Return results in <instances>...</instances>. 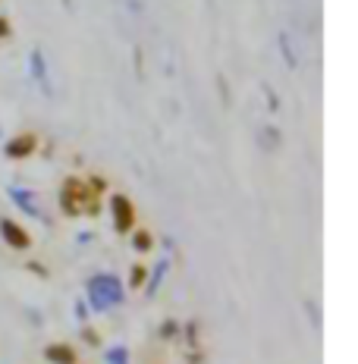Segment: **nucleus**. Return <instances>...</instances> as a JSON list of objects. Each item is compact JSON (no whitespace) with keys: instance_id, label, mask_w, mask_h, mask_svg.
Here are the masks:
<instances>
[{"instance_id":"obj_3","label":"nucleus","mask_w":358,"mask_h":364,"mask_svg":"<svg viewBox=\"0 0 358 364\" xmlns=\"http://www.w3.org/2000/svg\"><path fill=\"white\" fill-rule=\"evenodd\" d=\"M38 148V139H35V135H16V139H13L10 141V145H6V157H16V161H19V157H28V154H32V151Z\"/></svg>"},{"instance_id":"obj_5","label":"nucleus","mask_w":358,"mask_h":364,"mask_svg":"<svg viewBox=\"0 0 358 364\" xmlns=\"http://www.w3.org/2000/svg\"><path fill=\"white\" fill-rule=\"evenodd\" d=\"M48 358L51 361H60V364H73L75 361V352H73V348H66V346H51L48 348Z\"/></svg>"},{"instance_id":"obj_6","label":"nucleus","mask_w":358,"mask_h":364,"mask_svg":"<svg viewBox=\"0 0 358 364\" xmlns=\"http://www.w3.org/2000/svg\"><path fill=\"white\" fill-rule=\"evenodd\" d=\"M135 248H139V252H148V248H151V236H148V232H139V236H135Z\"/></svg>"},{"instance_id":"obj_7","label":"nucleus","mask_w":358,"mask_h":364,"mask_svg":"<svg viewBox=\"0 0 358 364\" xmlns=\"http://www.w3.org/2000/svg\"><path fill=\"white\" fill-rule=\"evenodd\" d=\"M144 279V267H132V286H142Z\"/></svg>"},{"instance_id":"obj_2","label":"nucleus","mask_w":358,"mask_h":364,"mask_svg":"<svg viewBox=\"0 0 358 364\" xmlns=\"http://www.w3.org/2000/svg\"><path fill=\"white\" fill-rule=\"evenodd\" d=\"M113 217H117V230L120 232H129L135 223V208L126 195H113Z\"/></svg>"},{"instance_id":"obj_4","label":"nucleus","mask_w":358,"mask_h":364,"mask_svg":"<svg viewBox=\"0 0 358 364\" xmlns=\"http://www.w3.org/2000/svg\"><path fill=\"white\" fill-rule=\"evenodd\" d=\"M4 236H6V242H10L13 248H19V252H22V248H28V245H32V239H28V232L22 230V226L13 223V220H4Z\"/></svg>"},{"instance_id":"obj_8","label":"nucleus","mask_w":358,"mask_h":364,"mask_svg":"<svg viewBox=\"0 0 358 364\" xmlns=\"http://www.w3.org/2000/svg\"><path fill=\"white\" fill-rule=\"evenodd\" d=\"M6 35H10V22L0 16V38H6Z\"/></svg>"},{"instance_id":"obj_1","label":"nucleus","mask_w":358,"mask_h":364,"mask_svg":"<svg viewBox=\"0 0 358 364\" xmlns=\"http://www.w3.org/2000/svg\"><path fill=\"white\" fill-rule=\"evenodd\" d=\"M63 208L66 214H98V195L85 182L70 179L63 188Z\"/></svg>"}]
</instances>
